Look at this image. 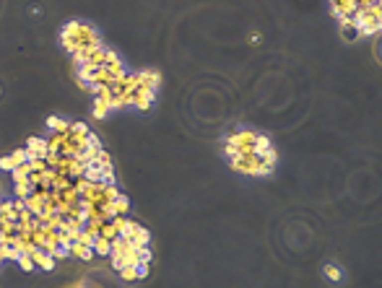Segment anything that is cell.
Segmentation results:
<instances>
[{"label": "cell", "mask_w": 382, "mask_h": 288, "mask_svg": "<svg viewBox=\"0 0 382 288\" xmlns=\"http://www.w3.org/2000/svg\"><path fill=\"white\" fill-rule=\"evenodd\" d=\"M60 42H63V47L71 52L73 57H78L81 52L89 50V47H99V44H101L96 29H91V26H86V24H81V21H71V24L63 29Z\"/></svg>", "instance_id": "cell-1"}, {"label": "cell", "mask_w": 382, "mask_h": 288, "mask_svg": "<svg viewBox=\"0 0 382 288\" xmlns=\"http://www.w3.org/2000/svg\"><path fill=\"white\" fill-rule=\"evenodd\" d=\"M258 141V133L252 130H237L234 135L226 141V156H242V153H252V145Z\"/></svg>", "instance_id": "cell-2"}, {"label": "cell", "mask_w": 382, "mask_h": 288, "mask_svg": "<svg viewBox=\"0 0 382 288\" xmlns=\"http://www.w3.org/2000/svg\"><path fill=\"white\" fill-rule=\"evenodd\" d=\"M24 148H26L29 158H44V156L50 153L47 141H44V138H29V143H26Z\"/></svg>", "instance_id": "cell-3"}, {"label": "cell", "mask_w": 382, "mask_h": 288, "mask_svg": "<svg viewBox=\"0 0 382 288\" xmlns=\"http://www.w3.org/2000/svg\"><path fill=\"white\" fill-rule=\"evenodd\" d=\"M31 260H34V265H37L39 270H55V257L50 255V252H44V249H34L31 252Z\"/></svg>", "instance_id": "cell-4"}, {"label": "cell", "mask_w": 382, "mask_h": 288, "mask_svg": "<svg viewBox=\"0 0 382 288\" xmlns=\"http://www.w3.org/2000/svg\"><path fill=\"white\" fill-rule=\"evenodd\" d=\"M148 239H151V236H148V231H146V228L143 226H133V231L130 234H127V241H130V244L135 247V249H143V247H148Z\"/></svg>", "instance_id": "cell-5"}, {"label": "cell", "mask_w": 382, "mask_h": 288, "mask_svg": "<svg viewBox=\"0 0 382 288\" xmlns=\"http://www.w3.org/2000/svg\"><path fill=\"white\" fill-rule=\"evenodd\" d=\"M71 255L73 257H81V260H91V257H94V249L84 247L81 241H73V244H71Z\"/></svg>", "instance_id": "cell-6"}, {"label": "cell", "mask_w": 382, "mask_h": 288, "mask_svg": "<svg viewBox=\"0 0 382 288\" xmlns=\"http://www.w3.org/2000/svg\"><path fill=\"white\" fill-rule=\"evenodd\" d=\"M127 205H130V203H127V198L120 192L117 198H114V200L109 203V208H112V213H114V216H125V213H127Z\"/></svg>", "instance_id": "cell-7"}, {"label": "cell", "mask_w": 382, "mask_h": 288, "mask_svg": "<svg viewBox=\"0 0 382 288\" xmlns=\"http://www.w3.org/2000/svg\"><path fill=\"white\" fill-rule=\"evenodd\" d=\"M91 249H94V255H109V252H112V241L104 239V236H96L94 244H91Z\"/></svg>", "instance_id": "cell-8"}, {"label": "cell", "mask_w": 382, "mask_h": 288, "mask_svg": "<svg viewBox=\"0 0 382 288\" xmlns=\"http://www.w3.org/2000/svg\"><path fill=\"white\" fill-rule=\"evenodd\" d=\"M99 236H104V239H117L120 234H117V228L112 226V221H104V223H99Z\"/></svg>", "instance_id": "cell-9"}, {"label": "cell", "mask_w": 382, "mask_h": 288, "mask_svg": "<svg viewBox=\"0 0 382 288\" xmlns=\"http://www.w3.org/2000/svg\"><path fill=\"white\" fill-rule=\"evenodd\" d=\"M341 34H343L346 39L359 37V34H356V26H354V21H351V18H341Z\"/></svg>", "instance_id": "cell-10"}, {"label": "cell", "mask_w": 382, "mask_h": 288, "mask_svg": "<svg viewBox=\"0 0 382 288\" xmlns=\"http://www.w3.org/2000/svg\"><path fill=\"white\" fill-rule=\"evenodd\" d=\"M18 257H21V252H18L16 247L0 244V260H13V262H18Z\"/></svg>", "instance_id": "cell-11"}, {"label": "cell", "mask_w": 382, "mask_h": 288, "mask_svg": "<svg viewBox=\"0 0 382 288\" xmlns=\"http://www.w3.org/2000/svg\"><path fill=\"white\" fill-rule=\"evenodd\" d=\"M47 125H50V130H52V133H65L71 122H65V120H60V117H50Z\"/></svg>", "instance_id": "cell-12"}, {"label": "cell", "mask_w": 382, "mask_h": 288, "mask_svg": "<svg viewBox=\"0 0 382 288\" xmlns=\"http://www.w3.org/2000/svg\"><path fill=\"white\" fill-rule=\"evenodd\" d=\"M10 161H13L16 166H18V164H26V161H29V153H26V148H16V151L10 153Z\"/></svg>", "instance_id": "cell-13"}, {"label": "cell", "mask_w": 382, "mask_h": 288, "mask_svg": "<svg viewBox=\"0 0 382 288\" xmlns=\"http://www.w3.org/2000/svg\"><path fill=\"white\" fill-rule=\"evenodd\" d=\"M18 265H21V268H24V270H37V265H34V260H31V255H21L18 257Z\"/></svg>", "instance_id": "cell-14"}, {"label": "cell", "mask_w": 382, "mask_h": 288, "mask_svg": "<svg viewBox=\"0 0 382 288\" xmlns=\"http://www.w3.org/2000/svg\"><path fill=\"white\" fill-rule=\"evenodd\" d=\"M109 112V104L107 101H101V99H96V107H94V117H104V114Z\"/></svg>", "instance_id": "cell-15"}, {"label": "cell", "mask_w": 382, "mask_h": 288, "mask_svg": "<svg viewBox=\"0 0 382 288\" xmlns=\"http://www.w3.org/2000/svg\"><path fill=\"white\" fill-rule=\"evenodd\" d=\"M122 281H135L138 278V268H120Z\"/></svg>", "instance_id": "cell-16"}, {"label": "cell", "mask_w": 382, "mask_h": 288, "mask_svg": "<svg viewBox=\"0 0 382 288\" xmlns=\"http://www.w3.org/2000/svg\"><path fill=\"white\" fill-rule=\"evenodd\" d=\"M325 275L330 281H341V270L335 268V265H325Z\"/></svg>", "instance_id": "cell-17"}, {"label": "cell", "mask_w": 382, "mask_h": 288, "mask_svg": "<svg viewBox=\"0 0 382 288\" xmlns=\"http://www.w3.org/2000/svg\"><path fill=\"white\" fill-rule=\"evenodd\" d=\"M0 169H5V171H13L16 169V164L10 161V156H5V158H0Z\"/></svg>", "instance_id": "cell-18"}, {"label": "cell", "mask_w": 382, "mask_h": 288, "mask_svg": "<svg viewBox=\"0 0 382 288\" xmlns=\"http://www.w3.org/2000/svg\"><path fill=\"white\" fill-rule=\"evenodd\" d=\"M0 262H3V260H0Z\"/></svg>", "instance_id": "cell-19"}]
</instances>
